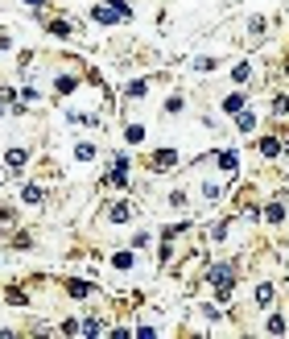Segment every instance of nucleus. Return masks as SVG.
Returning a JSON list of instances; mask_svg holds the SVG:
<instances>
[{
    "instance_id": "1",
    "label": "nucleus",
    "mask_w": 289,
    "mask_h": 339,
    "mask_svg": "<svg viewBox=\"0 0 289 339\" xmlns=\"http://www.w3.org/2000/svg\"><path fill=\"white\" fill-rule=\"evenodd\" d=\"M206 277L215 282V298L227 302L231 298V277H236V269H231V265H211V273H206Z\"/></svg>"
},
{
    "instance_id": "2",
    "label": "nucleus",
    "mask_w": 289,
    "mask_h": 339,
    "mask_svg": "<svg viewBox=\"0 0 289 339\" xmlns=\"http://www.w3.org/2000/svg\"><path fill=\"white\" fill-rule=\"evenodd\" d=\"M4 166H8V174H21V170H25V149H8Z\"/></svg>"
},
{
    "instance_id": "3",
    "label": "nucleus",
    "mask_w": 289,
    "mask_h": 339,
    "mask_svg": "<svg viewBox=\"0 0 289 339\" xmlns=\"http://www.w3.org/2000/svg\"><path fill=\"white\" fill-rule=\"evenodd\" d=\"M173 166H178V153H173V149H161L153 157V170H173Z\"/></svg>"
},
{
    "instance_id": "4",
    "label": "nucleus",
    "mask_w": 289,
    "mask_h": 339,
    "mask_svg": "<svg viewBox=\"0 0 289 339\" xmlns=\"http://www.w3.org/2000/svg\"><path fill=\"white\" fill-rule=\"evenodd\" d=\"M281 149H285V145L277 141V137H264V141H260V153H264V157H281Z\"/></svg>"
},
{
    "instance_id": "5",
    "label": "nucleus",
    "mask_w": 289,
    "mask_h": 339,
    "mask_svg": "<svg viewBox=\"0 0 289 339\" xmlns=\"http://www.w3.org/2000/svg\"><path fill=\"white\" fill-rule=\"evenodd\" d=\"M236 128H240V133H248V128H256V116L240 108V112H236Z\"/></svg>"
},
{
    "instance_id": "6",
    "label": "nucleus",
    "mask_w": 289,
    "mask_h": 339,
    "mask_svg": "<svg viewBox=\"0 0 289 339\" xmlns=\"http://www.w3.org/2000/svg\"><path fill=\"white\" fill-rule=\"evenodd\" d=\"M264 219H269V224H281V219H285V207L281 203H269V207H264Z\"/></svg>"
},
{
    "instance_id": "7",
    "label": "nucleus",
    "mask_w": 289,
    "mask_h": 339,
    "mask_svg": "<svg viewBox=\"0 0 289 339\" xmlns=\"http://www.w3.org/2000/svg\"><path fill=\"white\" fill-rule=\"evenodd\" d=\"M264 331H269V335H285L289 327H285V319H281V314H273V319L264 323Z\"/></svg>"
},
{
    "instance_id": "8",
    "label": "nucleus",
    "mask_w": 289,
    "mask_h": 339,
    "mask_svg": "<svg viewBox=\"0 0 289 339\" xmlns=\"http://www.w3.org/2000/svg\"><path fill=\"white\" fill-rule=\"evenodd\" d=\"M128 215H132V207H128V203H116V207H112V224H124Z\"/></svg>"
},
{
    "instance_id": "9",
    "label": "nucleus",
    "mask_w": 289,
    "mask_h": 339,
    "mask_svg": "<svg viewBox=\"0 0 289 339\" xmlns=\"http://www.w3.org/2000/svg\"><path fill=\"white\" fill-rule=\"evenodd\" d=\"M116 17H120V13H116V8H95V21H99V25H112Z\"/></svg>"
},
{
    "instance_id": "10",
    "label": "nucleus",
    "mask_w": 289,
    "mask_h": 339,
    "mask_svg": "<svg viewBox=\"0 0 289 339\" xmlns=\"http://www.w3.org/2000/svg\"><path fill=\"white\" fill-rule=\"evenodd\" d=\"M50 33L54 38H71V25H66V21H50Z\"/></svg>"
},
{
    "instance_id": "11",
    "label": "nucleus",
    "mask_w": 289,
    "mask_h": 339,
    "mask_svg": "<svg viewBox=\"0 0 289 339\" xmlns=\"http://www.w3.org/2000/svg\"><path fill=\"white\" fill-rule=\"evenodd\" d=\"M269 302H273V286H260L256 290V306H269Z\"/></svg>"
},
{
    "instance_id": "12",
    "label": "nucleus",
    "mask_w": 289,
    "mask_h": 339,
    "mask_svg": "<svg viewBox=\"0 0 289 339\" xmlns=\"http://www.w3.org/2000/svg\"><path fill=\"white\" fill-rule=\"evenodd\" d=\"M79 331H83V335H99V331H103V323H99V319H87L83 327H79Z\"/></svg>"
},
{
    "instance_id": "13",
    "label": "nucleus",
    "mask_w": 289,
    "mask_h": 339,
    "mask_svg": "<svg viewBox=\"0 0 289 339\" xmlns=\"http://www.w3.org/2000/svg\"><path fill=\"white\" fill-rule=\"evenodd\" d=\"M149 96V83H132L128 87V99H145Z\"/></svg>"
},
{
    "instance_id": "14",
    "label": "nucleus",
    "mask_w": 289,
    "mask_h": 339,
    "mask_svg": "<svg viewBox=\"0 0 289 339\" xmlns=\"http://www.w3.org/2000/svg\"><path fill=\"white\" fill-rule=\"evenodd\" d=\"M112 265H116V269H128V265H132V252H116Z\"/></svg>"
},
{
    "instance_id": "15",
    "label": "nucleus",
    "mask_w": 289,
    "mask_h": 339,
    "mask_svg": "<svg viewBox=\"0 0 289 339\" xmlns=\"http://www.w3.org/2000/svg\"><path fill=\"white\" fill-rule=\"evenodd\" d=\"M223 108H227V112H240V108H244V96H227Z\"/></svg>"
},
{
    "instance_id": "16",
    "label": "nucleus",
    "mask_w": 289,
    "mask_h": 339,
    "mask_svg": "<svg viewBox=\"0 0 289 339\" xmlns=\"http://www.w3.org/2000/svg\"><path fill=\"white\" fill-rule=\"evenodd\" d=\"M236 161H240V157L231 153V149H227V153H219V166H223V170H236Z\"/></svg>"
},
{
    "instance_id": "17",
    "label": "nucleus",
    "mask_w": 289,
    "mask_h": 339,
    "mask_svg": "<svg viewBox=\"0 0 289 339\" xmlns=\"http://www.w3.org/2000/svg\"><path fill=\"white\" fill-rule=\"evenodd\" d=\"M75 157L79 161H91V157H95V149H91V145H75Z\"/></svg>"
},
{
    "instance_id": "18",
    "label": "nucleus",
    "mask_w": 289,
    "mask_h": 339,
    "mask_svg": "<svg viewBox=\"0 0 289 339\" xmlns=\"http://www.w3.org/2000/svg\"><path fill=\"white\" fill-rule=\"evenodd\" d=\"M71 294H75V298H87L91 286H87V282H71Z\"/></svg>"
},
{
    "instance_id": "19",
    "label": "nucleus",
    "mask_w": 289,
    "mask_h": 339,
    "mask_svg": "<svg viewBox=\"0 0 289 339\" xmlns=\"http://www.w3.org/2000/svg\"><path fill=\"white\" fill-rule=\"evenodd\" d=\"M128 141H132V145L145 141V128H141V124H128Z\"/></svg>"
},
{
    "instance_id": "20",
    "label": "nucleus",
    "mask_w": 289,
    "mask_h": 339,
    "mask_svg": "<svg viewBox=\"0 0 289 339\" xmlns=\"http://www.w3.org/2000/svg\"><path fill=\"white\" fill-rule=\"evenodd\" d=\"M25 203H41V186H25Z\"/></svg>"
},
{
    "instance_id": "21",
    "label": "nucleus",
    "mask_w": 289,
    "mask_h": 339,
    "mask_svg": "<svg viewBox=\"0 0 289 339\" xmlns=\"http://www.w3.org/2000/svg\"><path fill=\"white\" fill-rule=\"evenodd\" d=\"M4 298H8V302H13V306H25V302H29L25 294H21V290H8V294H4Z\"/></svg>"
},
{
    "instance_id": "22",
    "label": "nucleus",
    "mask_w": 289,
    "mask_h": 339,
    "mask_svg": "<svg viewBox=\"0 0 289 339\" xmlns=\"http://www.w3.org/2000/svg\"><path fill=\"white\" fill-rule=\"evenodd\" d=\"M273 116H289V99H273Z\"/></svg>"
},
{
    "instance_id": "23",
    "label": "nucleus",
    "mask_w": 289,
    "mask_h": 339,
    "mask_svg": "<svg viewBox=\"0 0 289 339\" xmlns=\"http://www.w3.org/2000/svg\"><path fill=\"white\" fill-rule=\"evenodd\" d=\"M25 4H45V0H25Z\"/></svg>"
}]
</instances>
